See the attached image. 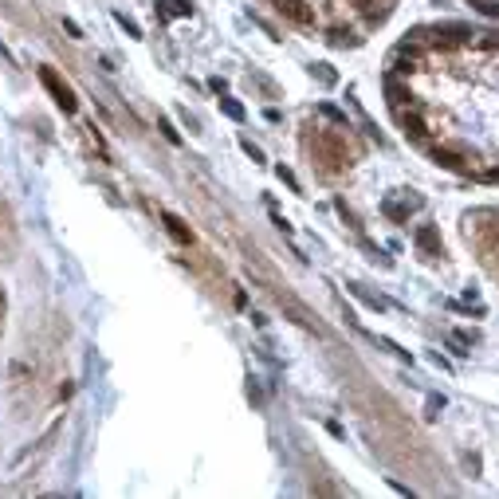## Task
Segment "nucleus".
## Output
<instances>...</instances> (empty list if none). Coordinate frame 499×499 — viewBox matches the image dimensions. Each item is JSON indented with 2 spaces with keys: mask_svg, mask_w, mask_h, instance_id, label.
Segmentation results:
<instances>
[{
  "mask_svg": "<svg viewBox=\"0 0 499 499\" xmlns=\"http://www.w3.org/2000/svg\"><path fill=\"white\" fill-rule=\"evenodd\" d=\"M385 102L433 165L499 185V28H413L385 60Z\"/></svg>",
  "mask_w": 499,
  "mask_h": 499,
  "instance_id": "f257e3e1",
  "label": "nucleus"
},
{
  "mask_svg": "<svg viewBox=\"0 0 499 499\" xmlns=\"http://www.w3.org/2000/svg\"><path fill=\"white\" fill-rule=\"evenodd\" d=\"M397 0H271V8L291 24L318 32L334 48L362 44L365 32L385 24Z\"/></svg>",
  "mask_w": 499,
  "mask_h": 499,
  "instance_id": "f03ea898",
  "label": "nucleus"
},
{
  "mask_svg": "<svg viewBox=\"0 0 499 499\" xmlns=\"http://www.w3.org/2000/svg\"><path fill=\"white\" fill-rule=\"evenodd\" d=\"M464 244L472 248V256L480 260V268L499 283V205L472 208L460 217Z\"/></svg>",
  "mask_w": 499,
  "mask_h": 499,
  "instance_id": "7ed1b4c3",
  "label": "nucleus"
},
{
  "mask_svg": "<svg viewBox=\"0 0 499 499\" xmlns=\"http://www.w3.org/2000/svg\"><path fill=\"white\" fill-rule=\"evenodd\" d=\"M346 122H338L334 130H315V138H307V146H311V165L327 173V177H342V173L354 165V149L346 142Z\"/></svg>",
  "mask_w": 499,
  "mask_h": 499,
  "instance_id": "20e7f679",
  "label": "nucleus"
},
{
  "mask_svg": "<svg viewBox=\"0 0 499 499\" xmlns=\"http://www.w3.org/2000/svg\"><path fill=\"white\" fill-rule=\"evenodd\" d=\"M39 83L48 87L51 91V98H55V102H60V110H67V114H75V107H79V102H75V91L67 83H63L60 75L51 71V67H39Z\"/></svg>",
  "mask_w": 499,
  "mask_h": 499,
  "instance_id": "39448f33",
  "label": "nucleus"
},
{
  "mask_svg": "<svg viewBox=\"0 0 499 499\" xmlns=\"http://www.w3.org/2000/svg\"><path fill=\"white\" fill-rule=\"evenodd\" d=\"M417 208H421V197H409V201H385V205H381V212H385L390 220H397V224H405V220L413 217Z\"/></svg>",
  "mask_w": 499,
  "mask_h": 499,
  "instance_id": "423d86ee",
  "label": "nucleus"
},
{
  "mask_svg": "<svg viewBox=\"0 0 499 499\" xmlns=\"http://www.w3.org/2000/svg\"><path fill=\"white\" fill-rule=\"evenodd\" d=\"M417 248H421L425 256H444V248H440V232L433 228V224L417 228Z\"/></svg>",
  "mask_w": 499,
  "mask_h": 499,
  "instance_id": "0eeeda50",
  "label": "nucleus"
},
{
  "mask_svg": "<svg viewBox=\"0 0 499 499\" xmlns=\"http://www.w3.org/2000/svg\"><path fill=\"white\" fill-rule=\"evenodd\" d=\"M464 4H472L480 16H487V20H499V0H464Z\"/></svg>",
  "mask_w": 499,
  "mask_h": 499,
  "instance_id": "6e6552de",
  "label": "nucleus"
},
{
  "mask_svg": "<svg viewBox=\"0 0 499 499\" xmlns=\"http://www.w3.org/2000/svg\"><path fill=\"white\" fill-rule=\"evenodd\" d=\"M161 220H165V228H170V232H173V236H177L181 244H189V240H193V236H189V232L181 228V220L173 217V212H161Z\"/></svg>",
  "mask_w": 499,
  "mask_h": 499,
  "instance_id": "1a4fd4ad",
  "label": "nucleus"
},
{
  "mask_svg": "<svg viewBox=\"0 0 499 499\" xmlns=\"http://www.w3.org/2000/svg\"><path fill=\"white\" fill-rule=\"evenodd\" d=\"M161 12L165 16H189V4H185V0H161Z\"/></svg>",
  "mask_w": 499,
  "mask_h": 499,
  "instance_id": "9d476101",
  "label": "nucleus"
},
{
  "mask_svg": "<svg viewBox=\"0 0 499 499\" xmlns=\"http://www.w3.org/2000/svg\"><path fill=\"white\" fill-rule=\"evenodd\" d=\"M220 107H224V114H232V118H236V122L244 118V107H236L232 98H220Z\"/></svg>",
  "mask_w": 499,
  "mask_h": 499,
  "instance_id": "9b49d317",
  "label": "nucleus"
}]
</instances>
